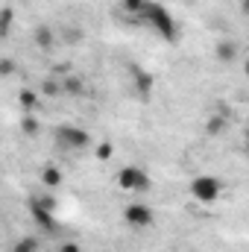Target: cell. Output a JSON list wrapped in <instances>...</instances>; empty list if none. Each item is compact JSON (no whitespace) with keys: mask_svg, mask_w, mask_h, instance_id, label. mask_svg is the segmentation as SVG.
I'll return each mask as SVG.
<instances>
[{"mask_svg":"<svg viewBox=\"0 0 249 252\" xmlns=\"http://www.w3.org/2000/svg\"><path fill=\"white\" fill-rule=\"evenodd\" d=\"M141 18H144V24H147L150 30H156L161 38H167V41H176V38H179V27H176L173 15H170L161 3H150V0H147V6L141 9Z\"/></svg>","mask_w":249,"mask_h":252,"instance_id":"6da1fadb","label":"cell"},{"mask_svg":"<svg viewBox=\"0 0 249 252\" xmlns=\"http://www.w3.org/2000/svg\"><path fill=\"white\" fill-rule=\"evenodd\" d=\"M53 138H56V144H62V150H73V153L91 147V135L73 124H59L56 132H53Z\"/></svg>","mask_w":249,"mask_h":252,"instance_id":"7a4b0ae2","label":"cell"},{"mask_svg":"<svg viewBox=\"0 0 249 252\" xmlns=\"http://www.w3.org/2000/svg\"><path fill=\"white\" fill-rule=\"evenodd\" d=\"M118 185H121L126 193H147V190L153 188V179H150V173L141 170V167H124V170L118 173Z\"/></svg>","mask_w":249,"mask_h":252,"instance_id":"3957f363","label":"cell"},{"mask_svg":"<svg viewBox=\"0 0 249 252\" xmlns=\"http://www.w3.org/2000/svg\"><path fill=\"white\" fill-rule=\"evenodd\" d=\"M220 193H223V185H220V179H214V176H196V179L190 182V196H193L196 202H217Z\"/></svg>","mask_w":249,"mask_h":252,"instance_id":"277c9868","label":"cell"},{"mask_svg":"<svg viewBox=\"0 0 249 252\" xmlns=\"http://www.w3.org/2000/svg\"><path fill=\"white\" fill-rule=\"evenodd\" d=\"M124 220L135 229H147V226L156 223V211L150 205H144V202H129L124 208Z\"/></svg>","mask_w":249,"mask_h":252,"instance_id":"5b68a950","label":"cell"},{"mask_svg":"<svg viewBox=\"0 0 249 252\" xmlns=\"http://www.w3.org/2000/svg\"><path fill=\"white\" fill-rule=\"evenodd\" d=\"M132 88L141 100H150L153 91H156V76L150 70H141V67H132Z\"/></svg>","mask_w":249,"mask_h":252,"instance_id":"8992f818","label":"cell"},{"mask_svg":"<svg viewBox=\"0 0 249 252\" xmlns=\"http://www.w3.org/2000/svg\"><path fill=\"white\" fill-rule=\"evenodd\" d=\"M30 214H32V220H35L44 232H56V217H53V211H47V208H41L38 202L30 199Z\"/></svg>","mask_w":249,"mask_h":252,"instance_id":"52a82bcc","label":"cell"},{"mask_svg":"<svg viewBox=\"0 0 249 252\" xmlns=\"http://www.w3.org/2000/svg\"><path fill=\"white\" fill-rule=\"evenodd\" d=\"M214 56H217V62L232 64L238 56H241V50H238V44H235L232 38H220V41H217V47H214Z\"/></svg>","mask_w":249,"mask_h":252,"instance_id":"ba28073f","label":"cell"},{"mask_svg":"<svg viewBox=\"0 0 249 252\" xmlns=\"http://www.w3.org/2000/svg\"><path fill=\"white\" fill-rule=\"evenodd\" d=\"M38 176H41V182H44V188H50V190H53V188H59V185L64 182V173L59 170V167H56V164H44Z\"/></svg>","mask_w":249,"mask_h":252,"instance_id":"9c48e42d","label":"cell"},{"mask_svg":"<svg viewBox=\"0 0 249 252\" xmlns=\"http://www.w3.org/2000/svg\"><path fill=\"white\" fill-rule=\"evenodd\" d=\"M18 103H21V109H24L27 115H35V112L41 109V97H38L35 91H30V88H24V91L18 94Z\"/></svg>","mask_w":249,"mask_h":252,"instance_id":"30bf717a","label":"cell"},{"mask_svg":"<svg viewBox=\"0 0 249 252\" xmlns=\"http://www.w3.org/2000/svg\"><path fill=\"white\" fill-rule=\"evenodd\" d=\"M32 41H35L41 50H50V47H53V41H56V35H53V30H50V27H35Z\"/></svg>","mask_w":249,"mask_h":252,"instance_id":"8fae6325","label":"cell"},{"mask_svg":"<svg viewBox=\"0 0 249 252\" xmlns=\"http://www.w3.org/2000/svg\"><path fill=\"white\" fill-rule=\"evenodd\" d=\"M226 126H229V115H214V118L205 124V132H208V135H220Z\"/></svg>","mask_w":249,"mask_h":252,"instance_id":"7c38bea8","label":"cell"},{"mask_svg":"<svg viewBox=\"0 0 249 252\" xmlns=\"http://www.w3.org/2000/svg\"><path fill=\"white\" fill-rule=\"evenodd\" d=\"M62 91H67V94H85V85H82V79L79 76H64L62 79Z\"/></svg>","mask_w":249,"mask_h":252,"instance_id":"4fadbf2b","label":"cell"},{"mask_svg":"<svg viewBox=\"0 0 249 252\" xmlns=\"http://www.w3.org/2000/svg\"><path fill=\"white\" fill-rule=\"evenodd\" d=\"M38 129H41L38 115H24V121H21V132L24 135H38Z\"/></svg>","mask_w":249,"mask_h":252,"instance_id":"5bb4252c","label":"cell"},{"mask_svg":"<svg viewBox=\"0 0 249 252\" xmlns=\"http://www.w3.org/2000/svg\"><path fill=\"white\" fill-rule=\"evenodd\" d=\"M12 252H38V238H21L12 247Z\"/></svg>","mask_w":249,"mask_h":252,"instance_id":"9a60e30c","label":"cell"},{"mask_svg":"<svg viewBox=\"0 0 249 252\" xmlns=\"http://www.w3.org/2000/svg\"><path fill=\"white\" fill-rule=\"evenodd\" d=\"M94 156H97L100 161L112 158V156H115V144H112V141H103V144H97V147H94Z\"/></svg>","mask_w":249,"mask_h":252,"instance_id":"2e32d148","label":"cell"},{"mask_svg":"<svg viewBox=\"0 0 249 252\" xmlns=\"http://www.w3.org/2000/svg\"><path fill=\"white\" fill-rule=\"evenodd\" d=\"M15 73H18V62L9 59V56H0V76L6 79V76H15Z\"/></svg>","mask_w":249,"mask_h":252,"instance_id":"e0dca14e","label":"cell"},{"mask_svg":"<svg viewBox=\"0 0 249 252\" xmlns=\"http://www.w3.org/2000/svg\"><path fill=\"white\" fill-rule=\"evenodd\" d=\"M12 18H15V15H12V9H6V6H3V9H0V35H6V32H9Z\"/></svg>","mask_w":249,"mask_h":252,"instance_id":"ac0fdd59","label":"cell"},{"mask_svg":"<svg viewBox=\"0 0 249 252\" xmlns=\"http://www.w3.org/2000/svg\"><path fill=\"white\" fill-rule=\"evenodd\" d=\"M32 202H38L41 208H47V211H56V199H50L47 193H41V196H30Z\"/></svg>","mask_w":249,"mask_h":252,"instance_id":"d6986e66","label":"cell"},{"mask_svg":"<svg viewBox=\"0 0 249 252\" xmlns=\"http://www.w3.org/2000/svg\"><path fill=\"white\" fill-rule=\"evenodd\" d=\"M147 6V0H124V9L132 15H141V9Z\"/></svg>","mask_w":249,"mask_h":252,"instance_id":"ffe728a7","label":"cell"},{"mask_svg":"<svg viewBox=\"0 0 249 252\" xmlns=\"http://www.w3.org/2000/svg\"><path fill=\"white\" fill-rule=\"evenodd\" d=\"M59 252H79V247H76V244H62Z\"/></svg>","mask_w":249,"mask_h":252,"instance_id":"44dd1931","label":"cell"}]
</instances>
